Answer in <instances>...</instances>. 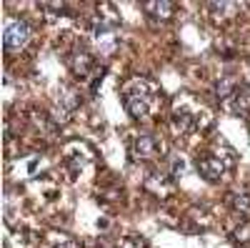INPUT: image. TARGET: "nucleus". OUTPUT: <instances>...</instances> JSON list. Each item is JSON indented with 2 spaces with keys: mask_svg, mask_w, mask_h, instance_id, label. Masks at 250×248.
<instances>
[{
  "mask_svg": "<svg viewBox=\"0 0 250 248\" xmlns=\"http://www.w3.org/2000/svg\"><path fill=\"white\" fill-rule=\"evenodd\" d=\"M58 248H78V243L75 241H65V243H60Z\"/></svg>",
  "mask_w": 250,
  "mask_h": 248,
  "instance_id": "9b49d317",
  "label": "nucleus"
},
{
  "mask_svg": "<svg viewBox=\"0 0 250 248\" xmlns=\"http://www.w3.org/2000/svg\"><path fill=\"white\" fill-rule=\"evenodd\" d=\"M218 98H220L223 106L233 113H248L250 111V90L238 86L233 80H220L218 83Z\"/></svg>",
  "mask_w": 250,
  "mask_h": 248,
  "instance_id": "f03ea898",
  "label": "nucleus"
},
{
  "mask_svg": "<svg viewBox=\"0 0 250 248\" xmlns=\"http://www.w3.org/2000/svg\"><path fill=\"white\" fill-rule=\"evenodd\" d=\"M195 168L198 173L205 178V180H210V183H218L225 173V163L218 158V156H203L195 160Z\"/></svg>",
  "mask_w": 250,
  "mask_h": 248,
  "instance_id": "20e7f679",
  "label": "nucleus"
},
{
  "mask_svg": "<svg viewBox=\"0 0 250 248\" xmlns=\"http://www.w3.org/2000/svg\"><path fill=\"white\" fill-rule=\"evenodd\" d=\"M195 126V118L190 111H175L173 113V131L175 133H188Z\"/></svg>",
  "mask_w": 250,
  "mask_h": 248,
  "instance_id": "423d86ee",
  "label": "nucleus"
},
{
  "mask_svg": "<svg viewBox=\"0 0 250 248\" xmlns=\"http://www.w3.org/2000/svg\"><path fill=\"white\" fill-rule=\"evenodd\" d=\"M28 40H30V28H28V23H23V20H10V23L5 25L3 43H5L8 50H20V48H25Z\"/></svg>",
  "mask_w": 250,
  "mask_h": 248,
  "instance_id": "7ed1b4c3",
  "label": "nucleus"
},
{
  "mask_svg": "<svg viewBox=\"0 0 250 248\" xmlns=\"http://www.w3.org/2000/svg\"><path fill=\"white\" fill-rule=\"evenodd\" d=\"M133 156L140 158V160H150L158 156V138L155 135H148V133H143L133 140Z\"/></svg>",
  "mask_w": 250,
  "mask_h": 248,
  "instance_id": "39448f33",
  "label": "nucleus"
},
{
  "mask_svg": "<svg viewBox=\"0 0 250 248\" xmlns=\"http://www.w3.org/2000/svg\"><path fill=\"white\" fill-rule=\"evenodd\" d=\"M90 55L88 53H80V58H75L73 60V70L78 73V75H88V70H90Z\"/></svg>",
  "mask_w": 250,
  "mask_h": 248,
  "instance_id": "6e6552de",
  "label": "nucleus"
},
{
  "mask_svg": "<svg viewBox=\"0 0 250 248\" xmlns=\"http://www.w3.org/2000/svg\"><path fill=\"white\" fill-rule=\"evenodd\" d=\"M145 10H148L153 18H160V20H168L170 15H173V10H175V5L173 3H168V0H153V3H145Z\"/></svg>",
  "mask_w": 250,
  "mask_h": 248,
  "instance_id": "0eeeda50",
  "label": "nucleus"
},
{
  "mask_svg": "<svg viewBox=\"0 0 250 248\" xmlns=\"http://www.w3.org/2000/svg\"><path fill=\"white\" fill-rule=\"evenodd\" d=\"M123 103H125V108H128V113L133 118H145L150 113L153 108V88H150V83L148 80H130L128 86L123 88Z\"/></svg>",
  "mask_w": 250,
  "mask_h": 248,
  "instance_id": "f257e3e1",
  "label": "nucleus"
},
{
  "mask_svg": "<svg viewBox=\"0 0 250 248\" xmlns=\"http://www.w3.org/2000/svg\"><path fill=\"white\" fill-rule=\"evenodd\" d=\"M233 238L240 241V243H248L250 241V223H240L238 228H235V236Z\"/></svg>",
  "mask_w": 250,
  "mask_h": 248,
  "instance_id": "9d476101",
  "label": "nucleus"
},
{
  "mask_svg": "<svg viewBox=\"0 0 250 248\" xmlns=\"http://www.w3.org/2000/svg\"><path fill=\"white\" fill-rule=\"evenodd\" d=\"M230 203H233V208L240 211V213H245V211L250 208V198H248L245 193H235V196L230 198Z\"/></svg>",
  "mask_w": 250,
  "mask_h": 248,
  "instance_id": "1a4fd4ad",
  "label": "nucleus"
}]
</instances>
